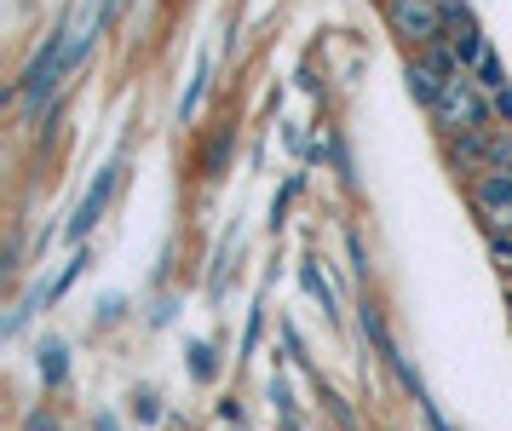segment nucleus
Instances as JSON below:
<instances>
[{
	"label": "nucleus",
	"instance_id": "nucleus-1",
	"mask_svg": "<svg viewBox=\"0 0 512 431\" xmlns=\"http://www.w3.org/2000/svg\"><path fill=\"white\" fill-rule=\"evenodd\" d=\"M455 75H461V58H455L449 46H432L426 58H415V64H409V92H415L420 104H438Z\"/></svg>",
	"mask_w": 512,
	"mask_h": 431
},
{
	"label": "nucleus",
	"instance_id": "nucleus-2",
	"mask_svg": "<svg viewBox=\"0 0 512 431\" xmlns=\"http://www.w3.org/2000/svg\"><path fill=\"white\" fill-rule=\"evenodd\" d=\"M386 18H392V29H397V35H409V41H438L443 6H438V0H392V6H386Z\"/></svg>",
	"mask_w": 512,
	"mask_h": 431
},
{
	"label": "nucleus",
	"instance_id": "nucleus-3",
	"mask_svg": "<svg viewBox=\"0 0 512 431\" xmlns=\"http://www.w3.org/2000/svg\"><path fill=\"white\" fill-rule=\"evenodd\" d=\"M432 110L443 115V127H461V133H472V127H484V104H478V92L466 87L461 75L449 81V92H443Z\"/></svg>",
	"mask_w": 512,
	"mask_h": 431
},
{
	"label": "nucleus",
	"instance_id": "nucleus-4",
	"mask_svg": "<svg viewBox=\"0 0 512 431\" xmlns=\"http://www.w3.org/2000/svg\"><path fill=\"white\" fill-rule=\"evenodd\" d=\"M64 64H70V52H64V35H52L47 52H41V58L29 64V75H24V98H29V104H41V98L58 87V69H64Z\"/></svg>",
	"mask_w": 512,
	"mask_h": 431
},
{
	"label": "nucleus",
	"instance_id": "nucleus-5",
	"mask_svg": "<svg viewBox=\"0 0 512 431\" xmlns=\"http://www.w3.org/2000/svg\"><path fill=\"white\" fill-rule=\"evenodd\" d=\"M121 184V167H104L98 173V184L87 190V202H81V213H75V225H70V236H87V230L98 225V213H104V202H110V190Z\"/></svg>",
	"mask_w": 512,
	"mask_h": 431
},
{
	"label": "nucleus",
	"instance_id": "nucleus-6",
	"mask_svg": "<svg viewBox=\"0 0 512 431\" xmlns=\"http://www.w3.org/2000/svg\"><path fill=\"white\" fill-rule=\"evenodd\" d=\"M478 202H484L489 213H512V167L507 173H489V179L478 184Z\"/></svg>",
	"mask_w": 512,
	"mask_h": 431
},
{
	"label": "nucleus",
	"instance_id": "nucleus-7",
	"mask_svg": "<svg viewBox=\"0 0 512 431\" xmlns=\"http://www.w3.org/2000/svg\"><path fill=\"white\" fill-rule=\"evenodd\" d=\"M41 374H47V380H64V345H47V357H41Z\"/></svg>",
	"mask_w": 512,
	"mask_h": 431
},
{
	"label": "nucleus",
	"instance_id": "nucleus-8",
	"mask_svg": "<svg viewBox=\"0 0 512 431\" xmlns=\"http://www.w3.org/2000/svg\"><path fill=\"white\" fill-rule=\"evenodd\" d=\"M305 288H311V294H317V299H323V311H328V305H334V294H328V282H323V276H317V271H311V265H305Z\"/></svg>",
	"mask_w": 512,
	"mask_h": 431
},
{
	"label": "nucleus",
	"instance_id": "nucleus-9",
	"mask_svg": "<svg viewBox=\"0 0 512 431\" xmlns=\"http://www.w3.org/2000/svg\"><path fill=\"white\" fill-rule=\"evenodd\" d=\"M501 161H507V167H512V150H501Z\"/></svg>",
	"mask_w": 512,
	"mask_h": 431
},
{
	"label": "nucleus",
	"instance_id": "nucleus-10",
	"mask_svg": "<svg viewBox=\"0 0 512 431\" xmlns=\"http://www.w3.org/2000/svg\"><path fill=\"white\" fill-rule=\"evenodd\" d=\"M288 431H300V426H288Z\"/></svg>",
	"mask_w": 512,
	"mask_h": 431
}]
</instances>
